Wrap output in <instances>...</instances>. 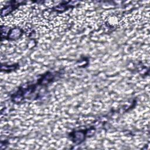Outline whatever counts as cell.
<instances>
[{
	"label": "cell",
	"instance_id": "cell-1",
	"mask_svg": "<svg viewBox=\"0 0 150 150\" xmlns=\"http://www.w3.org/2000/svg\"><path fill=\"white\" fill-rule=\"evenodd\" d=\"M86 131L80 130L72 132L70 134V137L72 141L76 144H81L84 139L86 136Z\"/></svg>",
	"mask_w": 150,
	"mask_h": 150
},
{
	"label": "cell",
	"instance_id": "cell-2",
	"mask_svg": "<svg viewBox=\"0 0 150 150\" xmlns=\"http://www.w3.org/2000/svg\"><path fill=\"white\" fill-rule=\"evenodd\" d=\"M23 30L19 28H12L8 30L6 38L9 40H16L22 35Z\"/></svg>",
	"mask_w": 150,
	"mask_h": 150
}]
</instances>
